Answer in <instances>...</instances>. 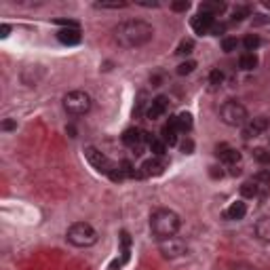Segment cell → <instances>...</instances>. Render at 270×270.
<instances>
[{"mask_svg":"<svg viewBox=\"0 0 270 270\" xmlns=\"http://www.w3.org/2000/svg\"><path fill=\"white\" fill-rule=\"evenodd\" d=\"M224 30H226V28H224L222 24H215V26L211 28V34H213V36H219V34L224 32Z\"/></svg>","mask_w":270,"mask_h":270,"instance_id":"38","label":"cell"},{"mask_svg":"<svg viewBox=\"0 0 270 270\" xmlns=\"http://www.w3.org/2000/svg\"><path fill=\"white\" fill-rule=\"evenodd\" d=\"M114 43L123 49H139L148 45L154 38V28L152 24L144 22V19H127L121 22L114 30Z\"/></svg>","mask_w":270,"mask_h":270,"instance_id":"1","label":"cell"},{"mask_svg":"<svg viewBox=\"0 0 270 270\" xmlns=\"http://www.w3.org/2000/svg\"><path fill=\"white\" fill-rule=\"evenodd\" d=\"M219 118L228 127H241V129L249 123L247 108L241 102H236V99H228V102L219 106Z\"/></svg>","mask_w":270,"mask_h":270,"instance_id":"4","label":"cell"},{"mask_svg":"<svg viewBox=\"0 0 270 270\" xmlns=\"http://www.w3.org/2000/svg\"><path fill=\"white\" fill-rule=\"evenodd\" d=\"M57 41L62 45H68V47H74L83 41V32L81 28H62L57 32Z\"/></svg>","mask_w":270,"mask_h":270,"instance_id":"13","label":"cell"},{"mask_svg":"<svg viewBox=\"0 0 270 270\" xmlns=\"http://www.w3.org/2000/svg\"><path fill=\"white\" fill-rule=\"evenodd\" d=\"M251 154L259 165H270V148H255Z\"/></svg>","mask_w":270,"mask_h":270,"instance_id":"23","label":"cell"},{"mask_svg":"<svg viewBox=\"0 0 270 270\" xmlns=\"http://www.w3.org/2000/svg\"><path fill=\"white\" fill-rule=\"evenodd\" d=\"M118 167H121V171L125 177H144L142 173L137 171V169L131 165V161H123V163H118Z\"/></svg>","mask_w":270,"mask_h":270,"instance_id":"24","label":"cell"},{"mask_svg":"<svg viewBox=\"0 0 270 270\" xmlns=\"http://www.w3.org/2000/svg\"><path fill=\"white\" fill-rule=\"evenodd\" d=\"M144 108H146V93L142 91V93L137 95V104L133 108V116H142L144 114Z\"/></svg>","mask_w":270,"mask_h":270,"instance_id":"29","label":"cell"},{"mask_svg":"<svg viewBox=\"0 0 270 270\" xmlns=\"http://www.w3.org/2000/svg\"><path fill=\"white\" fill-rule=\"evenodd\" d=\"M224 175V171L219 167H211V177H222Z\"/></svg>","mask_w":270,"mask_h":270,"instance_id":"39","label":"cell"},{"mask_svg":"<svg viewBox=\"0 0 270 270\" xmlns=\"http://www.w3.org/2000/svg\"><path fill=\"white\" fill-rule=\"evenodd\" d=\"M179 228H182V217L173 209L161 207V209H154L152 215H150V232H152L156 241L175 236L179 232Z\"/></svg>","mask_w":270,"mask_h":270,"instance_id":"2","label":"cell"},{"mask_svg":"<svg viewBox=\"0 0 270 270\" xmlns=\"http://www.w3.org/2000/svg\"><path fill=\"white\" fill-rule=\"evenodd\" d=\"M245 17H249V9H247V7H238V9H234L232 22H243Z\"/></svg>","mask_w":270,"mask_h":270,"instance_id":"31","label":"cell"},{"mask_svg":"<svg viewBox=\"0 0 270 270\" xmlns=\"http://www.w3.org/2000/svg\"><path fill=\"white\" fill-rule=\"evenodd\" d=\"M169 110V97L165 95H158L150 102L148 110H146V118L148 121H158L161 116H165V112Z\"/></svg>","mask_w":270,"mask_h":270,"instance_id":"10","label":"cell"},{"mask_svg":"<svg viewBox=\"0 0 270 270\" xmlns=\"http://www.w3.org/2000/svg\"><path fill=\"white\" fill-rule=\"evenodd\" d=\"M268 148H270V146H268Z\"/></svg>","mask_w":270,"mask_h":270,"instance_id":"42","label":"cell"},{"mask_svg":"<svg viewBox=\"0 0 270 270\" xmlns=\"http://www.w3.org/2000/svg\"><path fill=\"white\" fill-rule=\"evenodd\" d=\"M215 156H217L224 165H232V167H234L238 161H241V152H238L236 148L228 146V144H217V146H215Z\"/></svg>","mask_w":270,"mask_h":270,"instance_id":"11","label":"cell"},{"mask_svg":"<svg viewBox=\"0 0 270 270\" xmlns=\"http://www.w3.org/2000/svg\"><path fill=\"white\" fill-rule=\"evenodd\" d=\"M158 245V253H161L165 259H177L188 253V243L179 236H169V238H161L156 241Z\"/></svg>","mask_w":270,"mask_h":270,"instance_id":"6","label":"cell"},{"mask_svg":"<svg viewBox=\"0 0 270 270\" xmlns=\"http://www.w3.org/2000/svg\"><path fill=\"white\" fill-rule=\"evenodd\" d=\"M66 238H68V243L70 245H74V247H93L97 243V230L89 224V222H74L72 226L68 228V232H66Z\"/></svg>","mask_w":270,"mask_h":270,"instance_id":"3","label":"cell"},{"mask_svg":"<svg viewBox=\"0 0 270 270\" xmlns=\"http://www.w3.org/2000/svg\"><path fill=\"white\" fill-rule=\"evenodd\" d=\"M192 49H194V41H192V38H184V41L177 45L175 53L177 55H190V53H192Z\"/></svg>","mask_w":270,"mask_h":270,"instance_id":"25","label":"cell"},{"mask_svg":"<svg viewBox=\"0 0 270 270\" xmlns=\"http://www.w3.org/2000/svg\"><path fill=\"white\" fill-rule=\"evenodd\" d=\"M175 127H177L179 133H190V131H192V127H194L192 114H190V112H179L175 116Z\"/></svg>","mask_w":270,"mask_h":270,"instance_id":"19","label":"cell"},{"mask_svg":"<svg viewBox=\"0 0 270 270\" xmlns=\"http://www.w3.org/2000/svg\"><path fill=\"white\" fill-rule=\"evenodd\" d=\"M236 47H238V41L234 36H226V38H222V51L224 53H232V51H236Z\"/></svg>","mask_w":270,"mask_h":270,"instance_id":"27","label":"cell"},{"mask_svg":"<svg viewBox=\"0 0 270 270\" xmlns=\"http://www.w3.org/2000/svg\"><path fill=\"white\" fill-rule=\"evenodd\" d=\"M93 106V99L87 91H81V89H76V91H70L64 95V108L68 114L72 116H85L89 114V110Z\"/></svg>","mask_w":270,"mask_h":270,"instance_id":"5","label":"cell"},{"mask_svg":"<svg viewBox=\"0 0 270 270\" xmlns=\"http://www.w3.org/2000/svg\"><path fill=\"white\" fill-rule=\"evenodd\" d=\"M123 144L125 146H129L131 150H135V148H139V146H144V144H148L150 139V133H146V131H142V129H137V127H131V129H127V131L123 133Z\"/></svg>","mask_w":270,"mask_h":270,"instance_id":"9","label":"cell"},{"mask_svg":"<svg viewBox=\"0 0 270 270\" xmlns=\"http://www.w3.org/2000/svg\"><path fill=\"white\" fill-rule=\"evenodd\" d=\"M97 9H125L127 3H97Z\"/></svg>","mask_w":270,"mask_h":270,"instance_id":"33","label":"cell"},{"mask_svg":"<svg viewBox=\"0 0 270 270\" xmlns=\"http://www.w3.org/2000/svg\"><path fill=\"white\" fill-rule=\"evenodd\" d=\"M230 173H232V175H238V173H241V169H238V167H232V171H230Z\"/></svg>","mask_w":270,"mask_h":270,"instance_id":"41","label":"cell"},{"mask_svg":"<svg viewBox=\"0 0 270 270\" xmlns=\"http://www.w3.org/2000/svg\"><path fill=\"white\" fill-rule=\"evenodd\" d=\"M245 215H247V205L243 201H234L224 211V217L230 219V222H238V219H243Z\"/></svg>","mask_w":270,"mask_h":270,"instance_id":"17","label":"cell"},{"mask_svg":"<svg viewBox=\"0 0 270 270\" xmlns=\"http://www.w3.org/2000/svg\"><path fill=\"white\" fill-rule=\"evenodd\" d=\"M55 24L62 26V28H81L78 22H74V19H55Z\"/></svg>","mask_w":270,"mask_h":270,"instance_id":"34","label":"cell"},{"mask_svg":"<svg viewBox=\"0 0 270 270\" xmlns=\"http://www.w3.org/2000/svg\"><path fill=\"white\" fill-rule=\"evenodd\" d=\"M253 179H255L257 184H262V186H270V169H264V171L255 173Z\"/></svg>","mask_w":270,"mask_h":270,"instance_id":"30","label":"cell"},{"mask_svg":"<svg viewBox=\"0 0 270 270\" xmlns=\"http://www.w3.org/2000/svg\"><path fill=\"white\" fill-rule=\"evenodd\" d=\"M259 45H262V41H259V36H257V34H247V36H245V41H243L245 51H249V53H255Z\"/></svg>","mask_w":270,"mask_h":270,"instance_id":"22","label":"cell"},{"mask_svg":"<svg viewBox=\"0 0 270 270\" xmlns=\"http://www.w3.org/2000/svg\"><path fill=\"white\" fill-rule=\"evenodd\" d=\"M201 13H207V15H213V17H219L222 13H226L228 5L226 3H219V0H207V3H201Z\"/></svg>","mask_w":270,"mask_h":270,"instance_id":"18","label":"cell"},{"mask_svg":"<svg viewBox=\"0 0 270 270\" xmlns=\"http://www.w3.org/2000/svg\"><path fill=\"white\" fill-rule=\"evenodd\" d=\"M148 150L152 152V156H158V158H165L167 154V144L163 142V139H158V137H152L148 142Z\"/></svg>","mask_w":270,"mask_h":270,"instance_id":"21","label":"cell"},{"mask_svg":"<svg viewBox=\"0 0 270 270\" xmlns=\"http://www.w3.org/2000/svg\"><path fill=\"white\" fill-rule=\"evenodd\" d=\"M192 150H194L192 139H186V142H182V152L184 154H192Z\"/></svg>","mask_w":270,"mask_h":270,"instance_id":"35","label":"cell"},{"mask_svg":"<svg viewBox=\"0 0 270 270\" xmlns=\"http://www.w3.org/2000/svg\"><path fill=\"white\" fill-rule=\"evenodd\" d=\"M139 7H158V3H137Z\"/></svg>","mask_w":270,"mask_h":270,"instance_id":"40","label":"cell"},{"mask_svg":"<svg viewBox=\"0 0 270 270\" xmlns=\"http://www.w3.org/2000/svg\"><path fill=\"white\" fill-rule=\"evenodd\" d=\"M259 64V59L255 53H249L245 51L241 57H238V66H241V70H245V72H251V70H255Z\"/></svg>","mask_w":270,"mask_h":270,"instance_id":"20","label":"cell"},{"mask_svg":"<svg viewBox=\"0 0 270 270\" xmlns=\"http://www.w3.org/2000/svg\"><path fill=\"white\" fill-rule=\"evenodd\" d=\"M85 156H87V161L91 163L93 169H97L99 173H104V175H110L116 169V163H112L110 158L102 152V150H97L93 146H87L85 148Z\"/></svg>","mask_w":270,"mask_h":270,"instance_id":"7","label":"cell"},{"mask_svg":"<svg viewBox=\"0 0 270 270\" xmlns=\"http://www.w3.org/2000/svg\"><path fill=\"white\" fill-rule=\"evenodd\" d=\"M171 9L177 11V13H182V11H188L190 9V3L188 0H177V3H171Z\"/></svg>","mask_w":270,"mask_h":270,"instance_id":"32","label":"cell"},{"mask_svg":"<svg viewBox=\"0 0 270 270\" xmlns=\"http://www.w3.org/2000/svg\"><path fill=\"white\" fill-rule=\"evenodd\" d=\"M3 129H5V131H13V129H17V123L15 121H9V118H7V121L3 123Z\"/></svg>","mask_w":270,"mask_h":270,"instance_id":"37","label":"cell"},{"mask_svg":"<svg viewBox=\"0 0 270 270\" xmlns=\"http://www.w3.org/2000/svg\"><path fill=\"white\" fill-rule=\"evenodd\" d=\"M253 232L257 236V241L270 245V215H264V217L257 219L255 226H253Z\"/></svg>","mask_w":270,"mask_h":270,"instance_id":"16","label":"cell"},{"mask_svg":"<svg viewBox=\"0 0 270 270\" xmlns=\"http://www.w3.org/2000/svg\"><path fill=\"white\" fill-rule=\"evenodd\" d=\"M165 158H158V156H152V158H148V161H144L142 165V175H161L165 171Z\"/></svg>","mask_w":270,"mask_h":270,"instance_id":"15","label":"cell"},{"mask_svg":"<svg viewBox=\"0 0 270 270\" xmlns=\"http://www.w3.org/2000/svg\"><path fill=\"white\" fill-rule=\"evenodd\" d=\"M192 30L196 34H211V28L215 26V17L213 15H207V13H198L192 17V22H190Z\"/></svg>","mask_w":270,"mask_h":270,"instance_id":"12","label":"cell"},{"mask_svg":"<svg viewBox=\"0 0 270 270\" xmlns=\"http://www.w3.org/2000/svg\"><path fill=\"white\" fill-rule=\"evenodd\" d=\"M224 83V72H222V70H211V74H209V85H211L213 89H217L219 85H222Z\"/></svg>","mask_w":270,"mask_h":270,"instance_id":"28","label":"cell"},{"mask_svg":"<svg viewBox=\"0 0 270 270\" xmlns=\"http://www.w3.org/2000/svg\"><path fill=\"white\" fill-rule=\"evenodd\" d=\"M11 26H9V24H3V26H0V36H3V38H7L9 34H11Z\"/></svg>","mask_w":270,"mask_h":270,"instance_id":"36","label":"cell"},{"mask_svg":"<svg viewBox=\"0 0 270 270\" xmlns=\"http://www.w3.org/2000/svg\"><path fill=\"white\" fill-rule=\"evenodd\" d=\"M161 139L167 144V146H175L177 142H179V131H177V127H175V116H169V121L163 125V129H161Z\"/></svg>","mask_w":270,"mask_h":270,"instance_id":"14","label":"cell"},{"mask_svg":"<svg viewBox=\"0 0 270 270\" xmlns=\"http://www.w3.org/2000/svg\"><path fill=\"white\" fill-rule=\"evenodd\" d=\"M194 68H196V62H192V59H188V62H184V64H179L177 66V76H188V74H192L194 72Z\"/></svg>","mask_w":270,"mask_h":270,"instance_id":"26","label":"cell"},{"mask_svg":"<svg viewBox=\"0 0 270 270\" xmlns=\"http://www.w3.org/2000/svg\"><path fill=\"white\" fill-rule=\"evenodd\" d=\"M268 129H270V118H266V116L249 118V123L243 127V137H245V139L259 137L262 133H266Z\"/></svg>","mask_w":270,"mask_h":270,"instance_id":"8","label":"cell"}]
</instances>
